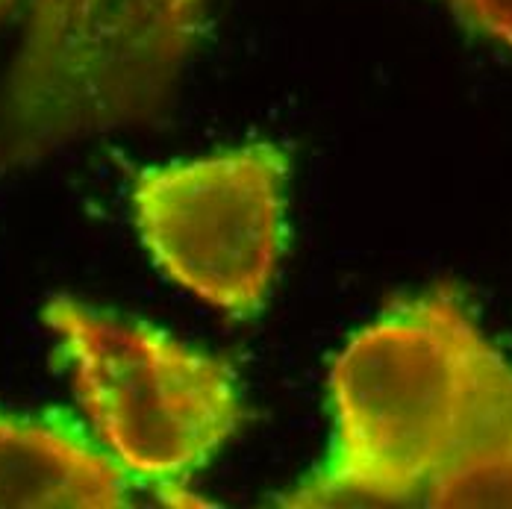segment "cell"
<instances>
[{"label": "cell", "mask_w": 512, "mask_h": 509, "mask_svg": "<svg viewBox=\"0 0 512 509\" xmlns=\"http://www.w3.org/2000/svg\"><path fill=\"white\" fill-rule=\"evenodd\" d=\"M498 351L436 289L359 330L330 371L333 442L283 507H407L460 442Z\"/></svg>", "instance_id": "6da1fadb"}, {"label": "cell", "mask_w": 512, "mask_h": 509, "mask_svg": "<svg viewBox=\"0 0 512 509\" xmlns=\"http://www.w3.org/2000/svg\"><path fill=\"white\" fill-rule=\"evenodd\" d=\"M424 507H512V368L495 354L460 442L430 477Z\"/></svg>", "instance_id": "8992f818"}, {"label": "cell", "mask_w": 512, "mask_h": 509, "mask_svg": "<svg viewBox=\"0 0 512 509\" xmlns=\"http://www.w3.org/2000/svg\"><path fill=\"white\" fill-rule=\"evenodd\" d=\"M12 6H15V0H0V21L9 15V9H12Z\"/></svg>", "instance_id": "ba28073f"}, {"label": "cell", "mask_w": 512, "mask_h": 509, "mask_svg": "<svg viewBox=\"0 0 512 509\" xmlns=\"http://www.w3.org/2000/svg\"><path fill=\"white\" fill-rule=\"evenodd\" d=\"M206 0H33L0 95V159L154 121L201 30Z\"/></svg>", "instance_id": "7a4b0ae2"}, {"label": "cell", "mask_w": 512, "mask_h": 509, "mask_svg": "<svg viewBox=\"0 0 512 509\" xmlns=\"http://www.w3.org/2000/svg\"><path fill=\"white\" fill-rule=\"evenodd\" d=\"M474 30L498 39L512 51V0H445Z\"/></svg>", "instance_id": "52a82bcc"}, {"label": "cell", "mask_w": 512, "mask_h": 509, "mask_svg": "<svg viewBox=\"0 0 512 509\" xmlns=\"http://www.w3.org/2000/svg\"><path fill=\"white\" fill-rule=\"evenodd\" d=\"M130 480V471L80 430L0 415V509L127 507Z\"/></svg>", "instance_id": "5b68a950"}, {"label": "cell", "mask_w": 512, "mask_h": 509, "mask_svg": "<svg viewBox=\"0 0 512 509\" xmlns=\"http://www.w3.org/2000/svg\"><path fill=\"white\" fill-rule=\"evenodd\" d=\"M286 153L268 142L139 171L145 248L186 292L233 318L256 315L286 242Z\"/></svg>", "instance_id": "277c9868"}, {"label": "cell", "mask_w": 512, "mask_h": 509, "mask_svg": "<svg viewBox=\"0 0 512 509\" xmlns=\"http://www.w3.org/2000/svg\"><path fill=\"white\" fill-rule=\"evenodd\" d=\"M42 315L103 448L162 501L186 495V480L242 424L233 368L151 324L74 298H53Z\"/></svg>", "instance_id": "3957f363"}]
</instances>
